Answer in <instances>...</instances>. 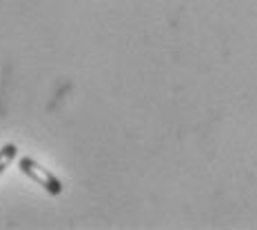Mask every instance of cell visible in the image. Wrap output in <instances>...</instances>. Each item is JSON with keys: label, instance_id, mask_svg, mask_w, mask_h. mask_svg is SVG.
I'll return each instance as SVG.
<instances>
[{"label": "cell", "instance_id": "obj_1", "mask_svg": "<svg viewBox=\"0 0 257 230\" xmlns=\"http://www.w3.org/2000/svg\"><path fill=\"white\" fill-rule=\"evenodd\" d=\"M18 168L23 170V175H27L31 181H36L38 186H42L49 195H60V192L64 190V186H62V181L56 177L53 173H49V168H45V166H40L36 159H31V157H23L18 162Z\"/></svg>", "mask_w": 257, "mask_h": 230}, {"label": "cell", "instance_id": "obj_2", "mask_svg": "<svg viewBox=\"0 0 257 230\" xmlns=\"http://www.w3.org/2000/svg\"><path fill=\"white\" fill-rule=\"evenodd\" d=\"M16 153H18L16 144H5V146L0 148V175L12 166V162L16 159Z\"/></svg>", "mask_w": 257, "mask_h": 230}]
</instances>
